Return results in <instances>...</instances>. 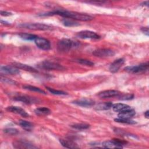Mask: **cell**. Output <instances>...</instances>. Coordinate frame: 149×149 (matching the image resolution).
I'll use <instances>...</instances> for the list:
<instances>
[{
  "label": "cell",
  "instance_id": "19",
  "mask_svg": "<svg viewBox=\"0 0 149 149\" xmlns=\"http://www.w3.org/2000/svg\"><path fill=\"white\" fill-rule=\"evenodd\" d=\"M135 114H136L135 111L133 109L131 108L130 109H128V110H126V111L119 112V114H118V118L130 119Z\"/></svg>",
  "mask_w": 149,
  "mask_h": 149
},
{
  "label": "cell",
  "instance_id": "29",
  "mask_svg": "<svg viewBox=\"0 0 149 149\" xmlns=\"http://www.w3.org/2000/svg\"><path fill=\"white\" fill-rule=\"evenodd\" d=\"M75 61L80 64L86 65V66H94V63L93 62L89 60L84 59H77L75 60Z\"/></svg>",
  "mask_w": 149,
  "mask_h": 149
},
{
  "label": "cell",
  "instance_id": "23",
  "mask_svg": "<svg viewBox=\"0 0 149 149\" xmlns=\"http://www.w3.org/2000/svg\"><path fill=\"white\" fill-rule=\"evenodd\" d=\"M62 24L68 27H73V26H77L79 25V23L76 22L74 20L69 19V18H64L61 20Z\"/></svg>",
  "mask_w": 149,
  "mask_h": 149
},
{
  "label": "cell",
  "instance_id": "8",
  "mask_svg": "<svg viewBox=\"0 0 149 149\" xmlns=\"http://www.w3.org/2000/svg\"><path fill=\"white\" fill-rule=\"evenodd\" d=\"M35 44L37 46L38 48H40L42 50H49L51 48V44L50 42L44 38H41V37H37L35 40H34Z\"/></svg>",
  "mask_w": 149,
  "mask_h": 149
},
{
  "label": "cell",
  "instance_id": "35",
  "mask_svg": "<svg viewBox=\"0 0 149 149\" xmlns=\"http://www.w3.org/2000/svg\"><path fill=\"white\" fill-rule=\"evenodd\" d=\"M141 30L143 33H144L147 36H148V27H142Z\"/></svg>",
  "mask_w": 149,
  "mask_h": 149
},
{
  "label": "cell",
  "instance_id": "21",
  "mask_svg": "<svg viewBox=\"0 0 149 149\" xmlns=\"http://www.w3.org/2000/svg\"><path fill=\"white\" fill-rule=\"evenodd\" d=\"M113 104L111 102H101L97 105L95 107V109L98 111H102V110H107L111 108L112 107Z\"/></svg>",
  "mask_w": 149,
  "mask_h": 149
},
{
  "label": "cell",
  "instance_id": "37",
  "mask_svg": "<svg viewBox=\"0 0 149 149\" xmlns=\"http://www.w3.org/2000/svg\"><path fill=\"white\" fill-rule=\"evenodd\" d=\"M148 113H149V112H148V110L144 112V115H145V116H146L147 118H148V116H149Z\"/></svg>",
  "mask_w": 149,
  "mask_h": 149
},
{
  "label": "cell",
  "instance_id": "11",
  "mask_svg": "<svg viewBox=\"0 0 149 149\" xmlns=\"http://www.w3.org/2000/svg\"><path fill=\"white\" fill-rule=\"evenodd\" d=\"M73 103L83 107H90L94 105L95 102L93 100L88 98H81L79 100H76L73 101Z\"/></svg>",
  "mask_w": 149,
  "mask_h": 149
},
{
  "label": "cell",
  "instance_id": "26",
  "mask_svg": "<svg viewBox=\"0 0 149 149\" xmlns=\"http://www.w3.org/2000/svg\"><path fill=\"white\" fill-rule=\"evenodd\" d=\"M23 87L26 90H30L31 91H35V92H37V93L44 94H46L44 90H41V88H40L38 87H35V86H30V85H24L23 86Z\"/></svg>",
  "mask_w": 149,
  "mask_h": 149
},
{
  "label": "cell",
  "instance_id": "20",
  "mask_svg": "<svg viewBox=\"0 0 149 149\" xmlns=\"http://www.w3.org/2000/svg\"><path fill=\"white\" fill-rule=\"evenodd\" d=\"M102 146L106 148H122V146H120L116 144L112 140L110 141H105L102 143Z\"/></svg>",
  "mask_w": 149,
  "mask_h": 149
},
{
  "label": "cell",
  "instance_id": "12",
  "mask_svg": "<svg viewBox=\"0 0 149 149\" xmlns=\"http://www.w3.org/2000/svg\"><path fill=\"white\" fill-rule=\"evenodd\" d=\"M125 59L123 58H119L113 61L109 66V70L112 73L117 72L121 66L124 64Z\"/></svg>",
  "mask_w": 149,
  "mask_h": 149
},
{
  "label": "cell",
  "instance_id": "2",
  "mask_svg": "<svg viewBox=\"0 0 149 149\" xmlns=\"http://www.w3.org/2000/svg\"><path fill=\"white\" fill-rule=\"evenodd\" d=\"M77 46V42L68 38H63L58 42L57 50L59 52H67L72 48Z\"/></svg>",
  "mask_w": 149,
  "mask_h": 149
},
{
  "label": "cell",
  "instance_id": "9",
  "mask_svg": "<svg viewBox=\"0 0 149 149\" xmlns=\"http://www.w3.org/2000/svg\"><path fill=\"white\" fill-rule=\"evenodd\" d=\"M13 146L16 148H36L37 147L29 141L24 140H16L13 142Z\"/></svg>",
  "mask_w": 149,
  "mask_h": 149
},
{
  "label": "cell",
  "instance_id": "15",
  "mask_svg": "<svg viewBox=\"0 0 149 149\" xmlns=\"http://www.w3.org/2000/svg\"><path fill=\"white\" fill-rule=\"evenodd\" d=\"M1 72L5 74H17L19 73L18 69L14 66H2L1 67Z\"/></svg>",
  "mask_w": 149,
  "mask_h": 149
},
{
  "label": "cell",
  "instance_id": "13",
  "mask_svg": "<svg viewBox=\"0 0 149 149\" xmlns=\"http://www.w3.org/2000/svg\"><path fill=\"white\" fill-rule=\"evenodd\" d=\"M120 93L118 91L114 90H108L102 91L100 92L98 94V96L101 98H111L114 97L116 96H119L120 95Z\"/></svg>",
  "mask_w": 149,
  "mask_h": 149
},
{
  "label": "cell",
  "instance_id": "6",
  "mask_svg": "<svg viewBox=\"0 0 149 149\" xmlns=\"http://www.w3.org/2000/svg\"><path fill=\"white\" fill-rule=\"evenodd\" d=\"M93 54L100 58H109L115 55V52L112 49L108 48H100L94 50L93 52Z\"/></svg>",
  "mask_w": 149,
  "mask_h": 149
},
{
  "label": "cell",
  "instance_id": "32",
  "mask_svg": "<svg viewBox=\"0 0 149 149\" xmlns=\"http://www.w3.org/2000/svg\"><path fill=\"white\" fill-rule=\"evenodd\" d=\"M134 97V95L131 94H124L120 95L119 96V99L122 100H129L133 99Z\"/></svg>",
  "mask_w": 149,
  "mask_h": 149
},
{
  "label": "cell",
  "instance_id": "4",
  "mask_svg": "<svg viewBox=\"0 0 149 149\" xmlns=\"http://www.w3.org/2000/svg\"><path fill=\"white\" fill-rule=\"evenodd\" d=\"M148 69V63H144L137 66H129L125 68L124 70L127 72L132 73H141L147 70Z\"/></svg>",
  "mask_w": 149,
  "mask_h": 149
},
{
  "label": "cell",
  "instance_id": "5",
  "mask_svg": "<svg viewBox=\"0 0 149 149\" xmlns=\"http://www.w3.org/2000/svg\"><path fill=\"white\" fill-rule=\"evenodd\" d=\"M38 66L40 68L46 70H62L64 69V68L62 65L57 63L48 61H45L41 62L38 65Z\"/></svg>",
  "mask_w": 149,
  "mask_h": 149
},
{
  "label": "cell",
  "instance_id": "16",
  "mask_svg": "<svg viewBox=\"0 0 149 149\" xmlns=\"http://www.w3.org/2000/svg\"><path fill=\"white\" fill-rule=\"evenodd\" d=\"M13 66L16 68L18 69H22L26 71H28V72H33V73H37L38 72V71L34 69V68L26 65V64H23V63H18V62H13L12 63Z\"/></svg>",
  "mask_w": 149,
  "mask_h": 149
},
{
  "label": "cell",
  "instance_id": "25",
  "mask_svg": "<svg viewBox=\"0 0 149 149\" xmlns=\"http://www.w3.org/2000/svg\"><path fill=\"white\" fill-rule=\"evenodd\" d=\"M19 37L24 40H27V41H33V40H35L38 36L34 34H29V33H20L19 34Z\"/></svg>",
  "mask_w": 149,
  "mask_h": 149
},
{
  "label": "cell",
  "instance_id": "10",
  "mask_svg": "<svg viewBox=\"0 0 149 149\" xmlns=\"http://www.w3.org/2000/svg\"><path fill=\"white\" fill-rule=\"evenodd\" d=\"M14 100L18 101H21L27 104L37 103L39 101L38 99L34 97H30V96H27V95H18L17 97H15L14 98Z\"/></svg>",
  "mask_w": 149,
  "mask_h": 149
},
{
  "label": "cell",
  "instance_id": "14",
  "mask_svg": "<svg viewBox=\"0 0 149 149\" xmlns=\"http://www.w3.org/2000/svg\"><path fill=\"white\" fill-rule=\"evenodd\" d=\"M6 110L10 112L20 115L24 118H27V117H29V115L26 112V111L24 109H23V108H22L19 107L10 106V107H8L6 108Z\"/></svg>",
  "mask_w": 149,
  "mask_h": 149
},
{
  "label": "cell",
  "instance_id": "27",
  "mask_svg": "<svg viewBox=\"0 0 149 149\" xmlns=\"http://www.w3.org/2000/svg\"><path fill=\"white\" fill-rule=\"evenodd\" d=\"M115 120L117 122L119 123H126V124H135L136 122L133 120H132L131 119H127V118H118L116 119H115Z\"/></svg>",
  "mask_w": 149,
  "mask_h": 149
},
{
  "label": "cell",
  "instance_id": "18",
  "mask_svg": "<svg viewBox=\"0 0 149 149\" xmlns=\"http://www.w3.org/2000/svg\"><path fill=\"white\" fill-rule=\"evenodd\" d=\"M112 109L114 111L118 112H120L122 111H125L128 109H131V107L126 104H122V103H118V104H115L112 105Z\"/></svg>",
  "mask_w": 149,
  "mask_h": 149
},
{
  "label": "cell",
  "instance_id": "3",
  "mask_svg": "<svg viewBox=\"0 0 149 149\" xmlns=\"http://www.w3.org/2000/svg\"><path fill=\"white\" fill-rule=\"evenodd\" d=\"M19 27L34 30H49L52 29L51 26L48 24L39 23L21 24L19 25Z\"/></svg>",
  "mask_w": 149,
  "mask_h": 149
},
{
  "label": "cell",
  "instance_id": "31",
  "mask_svg": "<svg viewBox=\"0 0 149 149\" xmlns=\"http://www.w3.org/2000/svg\"><path fill=\"white\" fill-rule=\"evenodd\" d=\"M3 132L5 133H6L8 134H10V135H15L19 133L18 130L15 128H7V129H4Z\"/></svg>",
  "mask_w": 149,
  "mask_h": 149
},
{
  "label": "cell",
  "instance_id": "34",
  "mask_svg": "<svg viewBox=\"0 0 149 149\" xmlns=\"http://www.w3.org/2000/svg\"><path fill=\"white\" fill-rule=\"evenodd\" d=\"M1 15L2 16H8L12 15V13L9 12L1 10Z\"/></svg>",
  "mask_w": 149,
  "mask_h": 149
},
{
  "label": "cell",
  "instance_id": "28",
  "mask_svg": "<svg viewBox=\"0 0 149 149\" xmlns=\"http://www.w3.org/2000/svg\"><path fill=\"white\" fill-rule=\"evenodd\" d=\"M71 127L77 130H85L90 127V125L86 123H76L71 125Z\"/></svg>",
  "mask_w": 149,
  "mask_h": 149
},
{
  "label": "cell",
  "instance_id": "33",
  "mask_svg": "<svg viewBox=\"0 0 149 149\" xmlns=\"http://www.w3.org/2000/svg\"><path fill=\"white\" fill-rule=\"evenodd\" d=\"M1 80L2 81L5 83H8V84H14L15 83V81L10 79H8V78H6L5 77H2L1 76Z\"/></svg>",
  "mask_w": 149,
  "mask_h": 149
},
{
  "label": "cell",
  "instance_id": "1",
  "mask_svg": "<svg viewBox=\"0 0 149 149\" xmlns=\"http://www.w3.org/2000/svg\"><path fill=\"white\" fill-rule=\"evenodd\" d=\"M54 15H60L61 16H63L65 18H69L73 20H79L81 21H89L93 19V17L86 14V13H79L76 12H72V11H68L66 10H62V9H58L55 10L52 12H49L45 13H42L41 15V16H51Z\"/></svg>",
  "mask_w": 149,
  "mask_h": 149
},
{
  "label": "cell",
  "instance_id": "30",
  "mask_svg": "<svg viewBox=\"0 0 149 149\" xmlns=\"http://www.w3.org/2000/svg\"><path fill=\"white\" fill-rule=\"evenodd\" d=\"M46 88L52 94H55V95H67L68 94L64 91H60V90H55L54 88H49V87H47Z\"/></svg>",
  "mask_w": 149,
  "mask_h": 149
},
{
  "label": "cell",
  "instance_id": "7",
  "mask_svg": "<svg viewBox=\"0 0 149 149\" xmlns=\"http://www.w3.org/2000/svg\"><path fill=\"white\" fill-rule=\"evenodd\" d=\"M76 36L77 37L82 39H99L100 38L98 34L89 30L81 31L78 32Z\"/></svg>",
  "mask_w": 149,
  "mask_h": 149
},
{
  "label": "cell",
  "instance_id": "22",
  "mask_svg": "<svg viewBox=\"0 0 149 149\" xmlns=\"http://www.w3.org/2000/svg\"><path fill=\"white\" fill-rule=\"evenodd\" d=\"M34 112L36 115L38 116H44V115H48L51 113V111L49 109L46 107H41L36 108L34 110Z\"/></svg>",
  "mask_w": 149,
  "mask_h": 149
},
{
  "label": "cell",
  "instance_id": "36",
  "mask_svg": "<svg viewBox=\"0 0 149 149\" xmlns=\"http://www.w3.org/2000/svg\"><path fill=\"white\" fill-rule=\"evenodd\" d=\"M1 23L3 24H5V25H9V24H10L9 23H8V22H6V21H3V20H1Z\"/></svg>",
  "mask_w": 149,
  "mask_h": 149
},
{
  "label": "cell",
  "instance_id": "17",
  "mask_svg": "<svg viewBox=\"0 0 149 149\" xmlns=\"http://www.w3.org/2000/svg\"><path fill=\"white\" fill-rule=\"evenodd\" d=\"M59 142L61 144V145L68 148H78L79 147L77 146L76 143L73 142L72 140H65V139H59Z\"/></svg>",
  "mask_w": 149,
  "mask_h": 149
},
{
  "label": "cell",
  "instance_id": "24",
  "mask_svg": "<svg viewBox=\"0 0 149 149\" xmlns=\"http://www.w3.org/2000/svg\"><path fill=\"white\" fill-rule=\"evenodd\" d=\"M19 124L23 129L26 131H31L33 128V125L26 120H20L19 121Z\"/></svg>",
  "mask_w": 149,
  "mask_h": 149
}]
</instances>
